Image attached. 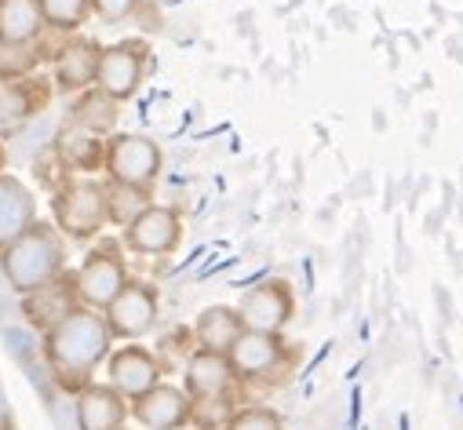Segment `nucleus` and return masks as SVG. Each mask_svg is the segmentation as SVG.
Instances as JSON below:
<instances>
[{
    "mask_svg": "<svg viewBox=\"0 0 463 430\" xmlns=\"http://www.w3.org/2000/svg\"><path fill=\"white\" fill-rule=\"evenodd\" d=\"M241 317L234 306H204L194 321V340L197 351H212V354H226L230 343L241 336Z\"/></svg>",
    "mask_w": 463,
    "mask_h": 430,
    "instance_id": "obj_20",
    "label": "nucleus"
},
{
    "mask_svg": "<svg viewBox=\"0 0 463 430\" xmlns=\"http://www.w3.org/2000/svg\"><path fill=\"white\" fill-rule=\"evenodd\" d=\"M44 30L37 0H0V44H37Z\"/></svg>",
    "mask_w": 463,
    "mask_h": 430,
    "instance_id": "obj_22",
    "label": "nucleus"
},
{
    "mask_svg": "<svg viewBox=\"0 0 463 430\" xmlns=\"http://www.w3.org/2000/svg\"><path fill=\"white\" fill-rule=\"evenodd\" d=\"M222 430H285V419L267 405H249L230 416Z\"/></svg>",
    "mask_w": 463,
    "mask_h": 430,
    "instance_id": "obj_26",
    "label": "nucleus"
},
{
    "mask_svg": "<svg viewBox=\"0 0 463 430\" xmlns=\"http://www.w3.org/2000/svg\"><path fill=\"white\" fill-rule=\"evenodd\" d=\"M183 390L190 394V401H215L230 394V383H234V372H230L226 354H212V351H194L186 358L183 369Z\"/></svg>",
    "mask_w": 463,
    "mask_h": 430,
    "instance_id": "obj_19",
    "label": "nucleus"
},
{
    "mask_svg": "<svg viewBox=\"0 0 463 430\" xmlns=\"http://www.w3.org/2000/svg\"><path fill=\"white\" fill-rule=\"evenodd\" d=\"M128 401L109 383H88L77 390V430H125Z\"/></svg>",
    "mask_w": 463,
    "mask_h": 430,
    "instance_id": "obj_18",
    "label": "nucleus"
},
{
    "mask_svg": "<svg viewBox=\"0 0 463 430\" xmlns=\"http://www.w3.org/2000/svg\"><path fill=\"white\" fill-rule=\"evenodd\" d=\"M8 168V150H5V143H0V172Z\"/></svg>",
    "mask_w": 463,
    "mask_h": 430,
    "instance_id": "obj_28",
    "label": "nucleus"
},
{
    "mask_svg": "<svg viewBox=\"0 0 463 430\" xmlns=\"http://www.w3.org/2000/svg\"><path fill=\"white\" fill-rule=\"evenodd\" d=\"M234 310H238V317H241V329L281 336V329L292 321L296 299H292V288L274 277V281H263V285L249 288Z\"/></svg>",
    "mask_w": 463,
    "mask_h": 430,
    "instance_id": "obj_8",
    "label": "nucleus"
},
{
    "mask_svg": "<svg viewBox=\"0 0 463 430\" xmlns=\"http://www.w3.org/2000/svg\"><path fill=\"white\" fill-rule=\"evenodd\" d=\"M62 270H66V238L52 223H33L0 252V274L19 295L55 281Z\"/></svg>",
    "mask_w": 463,
    "mask_h": 430,
    "instance_id": "obj_2",
    "label": "nucleus"
},
{
    "mask_svg": "<svg viewBox=\"0 0 463 430\" xmlns=\"http://www.w3.org/2000/svg\"><path fill=\"white\" fill-rule=\"evenodd\" d=\"M52 227L70 241H95L106 223V190L99 179L73 175L52 193Z\"/></svg>",
    "mask_w": 463,
    "mask_h": 430,
    "instance_id": "obj_3",
    "label": "nucleus"
},
{
    "mask_svg": "<svg viewBox=\"0 0 463 430\" xmlns=\"http://www.w3.org/2000/svg\"><path fill=\"white\" fill-rule=\"evenodd\" d=\"M102 190H106V223H113V227H128L136 215L143 211V208H150L154 201H150V190H143V186H125V182H102Z\"/></svg>",
    "mask_w": 463,
    "mask_h": 430,
    "instance_id": "obj_23",
    "label": "nucleus"
},
{
    "mask_svg": "<svg viewBox=\"0 0 463 430\" xmlns=\"http://www.w3.org/2000/svg\"><path fill=\"white\" fill-rule=\"evenodd\" d=\"M52 154L55 161L62 164L66 175H95L102 172V157H106V139L73 125V121H62L55 139H52Z\"/></svg>",
    "mask_w": 463,
    "mask_h": 430,
    "instance_id": "obj_15",
    "label": "nucleus"
},
{
    "mask_svg": "<svg viewBox=\"0 0 463 430\" xmlns=\"http://www.w3.org/2000/svg\"><path fill=\"white\" fill-rule=\"evenodd\" d=\"M157 313H161V303H157V292L143 281H128L113 303L102 310L106 317V329L113 340H143L154 332L157 325Z\"/></svg>",
    "mask_w": 463,
    "mask_h": 430,
    "instance_id": "obj_6",
    "label": "nucleus"
},
{
    "mask_svg": "<svg viewBox=\"0 0 463 430\" xmlns=\"http://www.w3.org/2000/svg\"><path fill=\"white\" fill-rule=\"evenodd\" d=\"M150 48L146 41H118L99 51V70H95V88L106 91L109 98L128 102L146 77Z\"/></svg>",
    "mask_w": 463,
    "mask_h": 430,
    "instance_id": "obj_5",
    "label": "nucleus"
},
{
    "mask_svg": "<svg viewBox=\"0 0 463 430\" xmlns=\"http://www.w3.org/2000/svg\"><path fill=\"white\" fill-rule=\"evenodd\" d=\"M33 223H37L33 190L19 175L0 172V252H5L23 230H30Z\"/></svg>",
    "mask_w": 463,
    "mask_h": 430,
    "instance_id": "obj_17",
    "label": "nucleus"
},
{
    "mask_svg": "<svg viewBox=\"0 0 463 430\" xmlns=\"http://www.w3.org/2000/svg\"><path fill=\"white\" fill-rule=\"evenodd\" d=\"M118 117H121V102L109 98L99 88L77 91V98L70 102V114H66V121H73V125H80L95 136H109L113 128H118Z\"/></svg>",
    "mask_w": 463,
    "mask_h": 430,
    "instance_id": "obj_21",
    "label": "nucleus"
},
{
    "mask_svg": "<svg viewBox=\"0 0 463 430\" xmlns=\"http://www.w3.org/2000/svg\"><path fill=\"white\" fill-rule=\"evenodd\" d=\"M109 343H113V336L106 329L102 310L77 306L59 325H52L44 332V361H48L55 383L62 390L77 394L91 383V372L109 358Z\"/></svg>",
    "mask_w": 463,
    "mask_h": 430,
    "instance_id": "obj_1",
    "label": "nucleus"
},
{
    "mask_svg": "<svg viewBox=\"0 0 463 430\" xmlns=\"http://www.w3.org/2000/svg\"><path fill=\"white\" fill-rule=\"evenodd\" d=\"M37 8H41L44 26L55 33H77L91 15L88 0H37Z\"/></svg>",
    "mask_w": 463,
    "mask_h": 430,
    "instance_id": "obj_24",
    "label": "nucleus"
},
{
    "mask_svg": "<svg viewBox=\"0 0 463 430\" xmlns=\"http://www.w3.org/2000/svg\"><path fill=\"white\" fill-rule=\"evenodd\" d=\"M99 44L88 37H70L52 55V88L62 95H77L84 88H95L99 70Z\"/></svg>",
    "mask_w": 463,
    "mask_h": 430,
    "instance_id": "obj_11",
    "label": "nucleus"
},
{
    "mask_svg": "<svg viewBox=\"0 0 463 430\" xmlns=\"http://www.w3.org/2000/svg\"><path fill=\"white\" fill-rule=\"evenodd\" d=\"M41 62L44 59L37 44H0V80H23L37 73Z\"/></svg>",
    "mask_w": 463,
    "mask_h": 430,
    "instance_id": "obj_25",
    "label": "nucleus"
},
{
    "mask_svg": "<svg viewBox=\"0 0 463 430\" xmlns=\"http://www.w3.org/2000/svg\"><path fill=\"white\" fill-rule=\"evenodd\" d=\"M77 306H80V299H77V285H73L70 270H62L55 281H48V285H41V288L23 295V317L30 321L41 336L52 325H59L66 313H73Z\"/></svg>",
    "mask_w": 463,
    "mask_h": 430,
    "instance_id": "obj_14",
    "label": "nucleus"
},
{
    "mask_svg": "<svg viewBox=\"0 0 463 430\" xmlns=\"http://www.w3.org/2000/svg\"><path fill=\"white\" fill-rule=\"evenodd\" d=\"M226 361H230L234 379H267L285 361V340L270 336V332H249L245 329L234 343H230Z\"/></svg>",
    "mask_w": 463,
    "mask_h": 430,
    "instance_id": "obj_10",
    "label": "nucleus"
},
{
    "mask_svg": "<svg viewBox=\"0 0 463 430\" xmlns=\"http://www.w3.org/2000/svg\"><path fill=\"white\" fill-rule=\"evenodd\" d=\"M139 5L143 0H88L91 15L102 19V23H125V19H132L139 12Z\"/></svg>",
    "mask_w": 463,
    "mask_h": 430,
    "instance_id": "obj_27",
    "label": "nucleus"
},
{
    "mask_svg": "<svg viewBox=\"0 0 463 430\" xmlns=\"http://www.w3.org/2000/svg\"><path fill=\"white\" fill-rule=\"evenodd\" d=\"M161 161H165L161 146L150 136H113V139H106L102 172L109 182L150 190L154 179L161 175Z\"/></svg>",
    "mask_w": 463,
    "mask_h": 430,
    "instance_id": "obj_4",
    "label": "nucleus"
},
{
    "mask_svg": "<svg viewBox=\"0 0 463 430\" xmlns=\"http://www.w3.org/2000/svg\"><path fill=\"white\" fill-rule=\"evenodd\" d=\"M183 241V220L175 208L150 204L125 227V245L136 256H168Z\"/></svg>",
    "mask_w": 463,
    "mask_h": 430,
    "instance_id": "obj_9",
    "label": "nucleus"
},
{
    "mask_svg": "<svg viewBox=\"0 0 463 430\" xmlns=\"http://www.w3.org/2000/svg\"><path fill=\"white\" fill-rule=\"evenodd\" d=\"M52 80L30 73L23 80H0V128H19L52 102Z\"/></svg>",
    "mask_w": 463,
    "mask_h": 430,
    "instance_id": "obj_16",
    "label": "nucleus"
},
{
    "mask_svg": "<svg viewBox=\"0 0 463 430\" xmlns=\"http://www.w3.org/2000/svg\"><path fill=\"white\" fill-rule=\"evenodd\" d=\"M190 394L172 383H157L128 405V416H136L146 430H183L190 423Z\"/></svg>",
    "mask_w": 463,
    "mask_h": 430,
    "instance_id": "obj_12",
    "label": "nucleus"
},
{
    "mask_svg": "<svg viewBox=\"0 0 463 430\" xmlns=\"http://www.w3.org/2000/svg\"><path fill=\"white\" fill-rule=\"evenodd\" d=\"M106 361H109V387L118 390L125 401H136L139 394H146L150 387L161 383V361L139 343L113 351Z\"/></svg>",
    "mask_w": 463,
    "mask_h": 430,
    "instance_id": "obj_13",
    "label": "nucleus"
},
{
    "mask_svg": "<svg viewBox=\"0 0 463 430\" xmlns=\"http://www.w3.org/2000/svg\"><path fill=\"white\" fill-rule=\"evenodd\" d=\"M128 270H125V259L118 256L113 245H99L84 263L80 270H73V285H77V299L80 306H91V310H106L113 303L125 285H128Z\"/></svg>",
    "mask_w": 463,
    "mask_h": 430,
    "instance_id": "obj_7",
    "label": "nucleus"
}]
</instances>
